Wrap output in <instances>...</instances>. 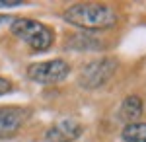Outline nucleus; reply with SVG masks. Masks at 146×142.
Here are the masks:
<instances>
[{
	"label": "nucleus",
	"mask_w": 146,
	"mask_h": 142,
	"mask_svg": "<svg viewBox=\"0 0 146 142\" xmlns=\"http://www.w3.org/2000/svg\"><path fill=\"white\" fill-rule=\"evenodd\" d=\"M62 18L82 31H103L117 25L115 10L98 2H76L64 10Z\"/></svg>",
	"instance_id": "1"
},
{
	"label": "nucleus",
	"mask_w": 146,
	"mask_h": 142,
	"mask_svg": "<svg viewBox=\"0 0 146 142\" xmlns=\"http://www.w3.org/2000/svg\"><path fill=\"white\" fill-rule=\"evenodd\" d=\"M10 31L14 37L27 43L33 51H47L55 43V31L45 23L31 18H16L10 23Z\"/></svg>",
	"instance_id": "2"
},
{
	"label": "nucleus",
	"mask_w": 146,
	"mask_h": 142,
	"mask_svg": "<svg viewBox=\"0 0 146 142\" xmlns=\"http://www.w3.org/2000/svg\"><path fill=\"white\" fill-rule=\"evenodd\" d=\"M117 68H119V62H117V58H111V56L92 60L80 70L78 84L84 90H100L115 76Z\"/></svg>",
	"instance_id": "3"
},
{
	"label": "nucleus",
	"mask_w": 146,
	"mask_h": 142,
	"mask_svg": "<svg viewBox=\"0 0 146 142\" xmlns=\"http://www.w3.org/2000/svg\"><path fill=\"white\" fill-rule=\"evenodd\" d=\"M70 74V64L64 58H53L27 66V78L37 84H58Z\"/></svg>",
	"instance_id": "4"
},
{
	"label": "nucleus",
	"mask_w": 146,
	"mask_h": 142,
	"mask_svg": "<svg viewBox=\"0 0 146 142\" xmlns=\"http://www.w3.org/2000/svg\"><path fill=\"white\" fill-rule=\"evenodd\" d=\"M29 109L18 107V105H8L0 107V138H12L16 132L23 127V123L29 119Z\"/></svg>",
	"instance_id": "5"
},
{
	"label": "nucleus",
	"mask_w": 146,
	"mask_h": 142,
	"mask_svg": "<svg viewBox=\"0 0 146 142\" xmlns=\"http://www.w3.org/2000/svg\"><path fill=\"white\" fill-rule=\"evenodd\" d=\"M84 132V127L74 119H62L49 127L45 132L49 142H74Z\"/></svg>",
	"instance_id": "6"
},
{
	"label": "nucleus",
	"mask_w": 146,
	"mask_h": 142,
	"mask_svg": "<svg viewBox=\"0 0 146 142\" xmlns=\"http://www.w3.org/2000/svg\"><path fill=\"white\" fill-rule=\"evenodd\" d=\"M142 113H144L142 99L138 98V96H129V98H125L123 103H121L119 119L125 121L127 125H133V123H138V121H140Z\"/></svg>",
	"instance_id": "7"
},
{
	"label": "nucleus",
	"mask_w": 146,
	"mask_h": 142,
	"mask_svg": "<svg viewBox=\"0 0 146 142\" xmlns=\"http://www.w3.org/2000/svg\"><path fill=\"white\" fill-rule=\"evenodd\" d=\"M66 47L74 49V51H98V49H101V41L92 35H86V33H76L68 39Z\"/></svg>",
	"instance_id": "8"
},
{
	"label": "nucleus",
	"mask_w": 146,
	"mask_h": 142,
	"mask_svg": "<svg viewBox=\"0 0 146 142\" xmlns=\"http://www.w3.org/2000/svg\"><path fill=\"white\" fill-rule=\"evenodd\" d=\"M123 140L125 142H146V123H133L125 125L123 129Z\"/></svg>",
	"instance_id": "9"
},
{
	"label": "nucleus",
	"mask_w": 146,
	"mask_h": 142,
	"mask_svg": "<svg viewBox=\"0 0 146 142\" xmlns=\"http://www.w3.org/2000/svg\"><path fill=\"white\" fill-rule=\"evenodd\" d=\"M8 92H12V82L8 78L0 76V96H4V94H8Z\"/></svg>",
	"instance_id": "10"
},
{
	"label": "nucleus",
	"mask_w": 146,
	"mask_h": 142,
	"mask_svg": "<svg viewBox=\"0 0 146 142\" xmlns=\"http://www.w3.org/2000/svg\"><path fill=\"white\" fill-rule=\"evenodd\" d=\"M22 6V0H0V8H18Z\"/></svg>",
	"instance_id": "11"
},
{
	"label": "nucleus",
	"mask_w": 146,
	"mask_h": 142,
	"mask_svg": "<svg viewBox=\"0 0 146 142\" xmlns=\"http://www.w3.org/2000/svg\"><path fill=\"white\" fill-rule=\"evenodd\" d=\"M2 22H6V16H0V23Z\"/></svg>",
	"instance_id": "12"
}]
</instances>
